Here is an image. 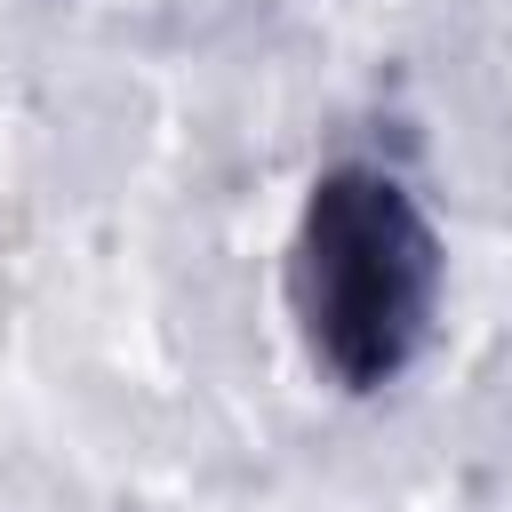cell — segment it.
<instances>
[{
    "label": "cell",
    "mask_w": 512,
    "mask_h": 512,
    "mask_svg": "<svg viewBox=\"0 0 512 512\" xmlns=\"http://www.w3.org/2000/svg\"><path fill=\"white\" fill-rule=\"evenodd\" d=\"M448 248L384 160H328L304 184V208L288 224V320L304 360L368 400L400 384L440 320Z\"/></svg>",
    "instance_id": "cell-1"
}]
</instances>
